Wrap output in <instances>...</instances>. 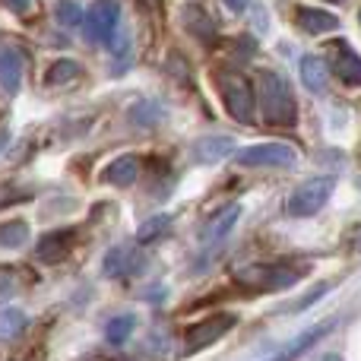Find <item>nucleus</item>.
<instances>
[{
	"instance_id": "obj_8",
	"label": "nucleus",
	"mask_w": 361,
	"mask_h": 361,
	"mask_svg": "<svg viewBox=\"0 0 361 361\" xmlns=\"http://www.w3.org/2000/svg\"><path fill=\"white\" fill-rule=\"evenodd\" d=\"M73 238H76L73 228H61V231H48V235H42V238H38V244H35L38 260H42V263L63 260V257H67V250L73 247Z\"/></svg>"
},
{
	"instance_id": "obj_17",
	"label": "nucleus",
	"mask_w": 361,
	"mask_h": 361,
	"mask_svg": "<svg viewBox=\"0 0 361 361\" xmlns=\"http://www.w3.org/2000/svg\"><path fill=\"white\" fill-rule=\"evenodd\" d=\"M19 82H23V57H19V51L13 48L0 51V86L6 92H16Z\"/></svg>"
},
{
	"instance_id": "obj_16",
	"label": "nucleus",
	"mask_w": 361,
	"mask_h": 361,
	"mask_svg": "<svg viewBox=\"0 0 361 361\" xmlns=\"http://www.w3.org/2000/svg\"><path fill=\"white\" fill-rule=\"evenodd\" d=\"M140 175V156H118L105 171V180L114 187H130Z\"/></svg>"
},
{
	"instance_id": "obj_11",
	"label": "nucleus",
	"mask_w": 361,
	"mask_h": 361,
	"mask_svg": "<svg viewBox=\"0 0 361 361\" xmlns=\"http://www.w3.org/2000/svg\"><path fill=\"white\" fill-rule=\"evenodd\" d=\"M238 216H241V206H238V203L225 206V209L219 212V216H212L209 222L203 225V231H200V241H203V244H216V241H222V238L228 235L231 228H235Z\"/></svg>"
},
{
	"instance_id": "obj_20",
	"label": "nucleus",
	"mask_w": 361,
	"mask_h": 361,
	"mask_svg": "<svg viewBox=\"0 0 361 361\" xmlns=\"http://www.w3.org/2000/svg\"><path fill=\"white\" fill-rule=\"evenodd\" d=\"M29 244V225L23 219H10L0 225V247H23Z\"/></svg>"
},
{
	"instance_id": "obj_5",
	"label": "nucleus",
	"mask_w": 361,
	"mask_h": 361,
	"mask_svg": "<svg viewBox=\"0 0 361 361\" xmlns=\"http://www.w3.org/2000/svg\"><path fill=\"white\" fill-rule=\"evenodd\" d=\"M235 162L241 169H295L298 165V152L288 143H257L238 152Z\"/></svg>"
},
{
	"instance_id": "obj_3",
	"label": "nucleus",
	"mask_w": 361,
	"mask_h": 361,
	"mask_svg": "<svg viewBox=\"0 0 361 361\" xmlns=\"http://www.w3.org/2000/svg\"><path fill=\"white\" fill-rule=\"evenodd\" d=\"M301 269L292 267H276V263H247V267L235 269V282L250 292H279L301 279Z\"/></svg>"
},
{
	"instance_id": "obj_23",
	"label": "nucleus",
	"mask_w": 361,
	"mask_h": 361,
	"mask_svg": "<svg viewBox=\"0 0 361 361\" xmlns=\"http://www.w3.org/2000/svg\"><path fill=\"white\" fill-rule=\"evenodd\" d=\"M133 326H137V320H133L130 314H124V317H114L111 324H108V330H105L108 343H114V345L127 343V339H130V333H133Z\"/></svg>"
},
{
	"instance_id": "obj_10",
	"label": "nucleus",
	"mask_w": 361,
	"mask_h": 361,
	"mask_svg": "<svg viewBox=\"0 0 361 361\" xmlns=\"http://www.w3.org/2000/svg\"><path fill=\"white\" fill-rule=\"evenodd\" d=\"M235 152V140L231 137H203L193 143V159L200 165H216Z\"/></svg>"
},
{
	"instance_id": "obj_2",
	"label": "nucleus",
	"mask_w": 361,
	"mask_h": 361,
	"mask_svg": "<svg viewBox=\"0 0 361 361\" xmlns=\"http://www.w3.org/2000/svg\"><path fill=\"white\" fill-rule=\"evenodd\" d=\"M216 86H219V95H222L225 111L235 121H241V124H250L254 121V108H257V95L247 76L235 73V70H219Z\"/></svg>"
},
{
	"instance_id": "obj_18",
	"label": "nucleus",
	"mask_w": 361,
	"mask_h": 361,
	"mask_svg": "<svg viewBox=\"0 0 361 361\" xmlns=\"http://www.w3.org/2000/svg\"><path fill=\"white\" fill-rule=\"evenodd\" d=\"M184 23H187V29L200 38V42H212V38H216V23L203 13V6L187 4L184 6Z\"/></svg>"
},
{
	"instance_id": "obj_7",
	"label": "nucleus",
	"mask_w": 361,
	"mask_h": 361,
	"mask_svg": "<svg viewBox=\"0 0 361 361\" xmlns=\"http://www.w3.org/2000/svg\"><path fill=\"white\" fill-rule=\"evenodd\" d=\"M118 19H121V6L114 0H95L86 13V35L95 44L111 42L114 29H118Z\"/></svg>"
},
{
	"instance_id": "obj_27",
	"label": "nucleus",
	"mask_w": 361,
	"mask_h": 361,
	"mask_svg": "<svg viewBox=\"0 0 361 361\" xmlns=\"http://www.w3.org/2000/svg\"><path fill=\"white\" fill-rule=\"evenodd\" d=\"M320 361H343V358H339V355H324Z\"/></svg>"
},
{
	"instance_id": "obj_29",
	"label": "nucleus",
	"mask_w": 361,
	"mask_h": 361,
	"mask_svg": "<svg viewBox=\"0 0 361 361\" xmlns=\"http://www.w3.org/2000/svg\"><path fill=\"white\" fill-rule=\"evenodd\" d=\"M0 143H4V137H0Z\"/></svg>"
},
{
	"instance_id": "obj_21",
	"label": "nucleus",
	"mask_w": 361,
	"mask_h": 361,
	"mask_svg": "<svg viewBox=\"0 0 361 361\" xmlns=\"http://www.w3.org/2000/svg\"><path fill=\"white\" fill-rule=\"evenodd\" d=\"M171 228V216H152L137 228V244H152Z\"/></svg>"
},
{
	"instance_id": "obj_15",
	"label": "nucleus",
	"mask_w": 361,
	"mask_h": 361,
	"mask_svg": "<svg viewBox=\"0 0 361 361\" xmlns=\"http://www.w3.org/2000/svg\"><path fill=\"white\" fill-rule=\"evenodd\" d=\"M336 326V320H326V324H320V326H311V330H305L298 339H295L292 345H288L286 352H282V361H298L305 352H311V345H317L320 339L326 336V333Z\"/></svg>"
},
{
	"instance_id": "obj_1",
	"label": "nucleus",
	"mask_w": 361,
	"mask_h": 361,
	"mask_svg": "<svg viewBox=\"0 0 361 361\" xmlns=\"http://www.w3.org/2000/svg\"><path fill=\"white\" fill-rule=\"evenodd\" d=\"M260 111L263 121L273 127H292L298 121V105H295L292 86L279 73L260 76Z\"/></svg>"
},
{
	"instance_id": "obj_4",
	"label": "nucleus",
	"mask_w": 361,
	"mask_h": 361,
	"mask_svg": "<svg viewBox=\"0 0 361 361\" xmlns=\"http://www.w3.org/2000/svg\"><path fill=\"white\" fill-rule=\"evenodd\" d=\"M333 190H336V178L333 175H317L311 180L298 187V190L288 197V212L298 219H307V216H317L326 203H330Z\"/></svg>"
},
{
	"instance_id": "obj_24",
	"label": "nucleus",
	"mask_w": 361,
	"mask_h": 361,
	"mask_svg": "<svg viewBox=\"0 0 361 361\" xmlns=\"http://www.w3.org/2000/svg\"><path fill=\"white\" fill-rule=\"evenodd\" d=\"M54 13H57V23H61V25H70V29L82 23V13H80V6H76L73 0H61Z\"/></svg>"
},
{
	"instance_id": "obj_25",
	"label": "nucleus",
	"mask_w": 361,
	"mask_h": 361,
	"mask_svg": "<svg viewBox=\"0 0 361 361\" xmlns=\"http://www.w3.org/2000/svg\"><path fill=\"white\" fill-rule=\"evenodd\" d=\"M231 4V10H244V4H247V0H228Z\"/></svg>"
},
{
	"instance_id": "obj_6",
	"label": "nucleus",
	"mask_w": 361,
	"mask_h": 361,
	"mask_svg": "<svg viewBox=\"0 0 361 361\" xmlns=\"http://www.w3.org/2000/svg\"><path fill=\"white\" fill-rule=\"evenodd\" d=\"M231 326H235V314H212V317H206V320H197L184 336V352L187 355H197V352L209 349Z\"/></svg>"
},
{
	"instance_id": "obj_9",
	"label": "nucleus",
	"mask_w": 361,
	"mask_h": 361,
	"mask_svg": "<svg viewBox=\"0 0 361 361\" xmlns=\"http://www.w3.org/2000/svg\"><path fill=\"white\" fill-rule=\"evenodd\" d=\"M295 23H298V29L307 32V35H324V32L339 29V19L326 10H317V6H298V10H295Z\"/></svg>"
},
{
	"instance_id": "obj_26",
	"label": "nucleus",
	"mask_w": 361,
	"mask_h": 361,
	"mask_svg": "<svg viewBox=\"0 0 361 361\" xmlns=\"http://www.w3.org/2000/svg\"><path fill=\"white\" fill-rule=\"evenodd\" d=\"M25 4H29V0H13V6H16V10H25Z\"/></svg>"
},
{
	"instance_id": "obj_12",
	"label": "nucleus",
	"mask_w": 361,
	"mask_h": 361,
	"mask_svg": "<svg viewBox=\"0 0 361 361\" xmlns=\"http://www.w3.org/2000/svg\"><path fill=\"white\" fill-rule=\"evenodd\" d=\"M333 51H336V61H333L336 76L345 82V86H361V57L349 48V44H333Z\"/></svg>"
},
{
	"instance_id": "obj_19",
	"label": "nucleus",
	"mask_w": 361,
	"mask_h": 361,
	"mask_svg": "<svg viewBox=\"0 0 361 361\" xmlns=\"http://www.w3.org/2000/svg\"><path fill=\"white\" fill-rule=\"evenodd\" d=\"M25 314L19 311V307H4L0 311V343H13V339H19L23 336V330H25Z\"/></svg>"
},
{
	"instance_id": "obj_13",
	"label": "nucleus",
	"mask_w": 361,
	"mask_h": 361,
	"mask_svg": "<svg viewBox=\"0 0 361 361\" xmlns=\"http://www.w3.org/2000/svg\"><path fill=\"white\" fill-rule=\"evenodd\" d=\"M143 260L133 247H114L105 254V276H130V273H140Z\"/></svg>"
},
{
	"instance_id": "obj_14",
	"label": "nucleus",
	"mask_w": 361,
	"mask_h": 361,
	"mask_svg": "<svg viewBox=\"0 0 361 361\" xmlns=\"http://www.w3.org/2000/svg\"><path fill=\"white\" fill-rule=\"evenodd\" d=\"M301 82L311 92H324L326 82H330V67H326L324 57H317V54L301 57Z\"/></svg>"
},
{
	"instance_id": "obj_22",
	"label": "nucleus",
	"mask_w": 361,
	"mask_h": 361,
	"mask_svg": "<svg viewBox=\"0 0 361 361\" xmlns=\"http://www.w3.org/2000/svg\"><path fill=\"white\" fill-rule=\"evenodd\" d=\"M80 76V63L76 61H54L51 70L44 73V82L48 86H63V82H73Z\"/></svg>"
},
{
	"instance_id": "obj_28",
	"label": "nucleus",
	"mask_w": 361,
	"mask_h": 361,
	"mask_svg": "<svg viewBox=\"0 0 361 361\" xmlns=\"http://www.w3.org/2000/svg\"><path fill=\"white\" fill-rule=\"evenodd\" d=\"M326 4H343V0H326Z\"/></svg>"
}]
</instances>
